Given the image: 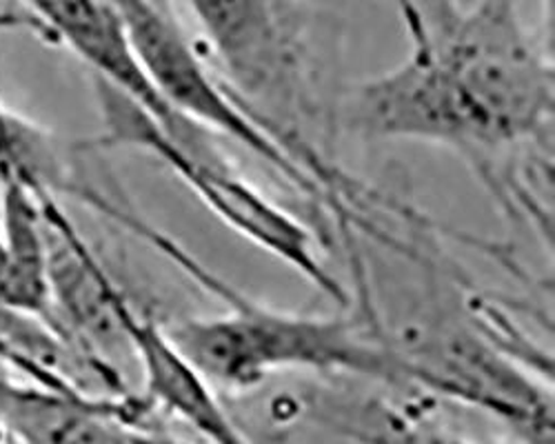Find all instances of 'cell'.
I'll return each mask as SVG.
<instances>
[{"instance_id":"6da1fadb","label":"cell","mask_w":555,"mask_h":444,"mask_svg":"<svg viewBox=\"0 0 555 444\" xmlns=\"http://www.w3.org/2000/svg\"><path fill=\"white\" fill-rule=\"evenodd\" d=\"M425 40L391 71L347 84L343 133L366 143L418 141L457 152L506 203L522 187L525 154L544 152L555 107L553 65L522 25L516 0L418 5Z\"/></svg>"},{"instance_id":"7a4b0ae2","label":"cell","mask_w":555,"mask_h":444,"mask_svg":"<svg viewBox=\"0 0 555 444\" xmlns=\"http://www.w3.org/2000/svg\"><path fill=\"white\" fill-rule=\"evenodd\" d=\"M214 71L327 194V218L364 183L338 165L340 40L334 21L307 0H184Z\"/></svg>"},{"instance_id":"3957f363","label":"cell","mask_w":555,"mask_h":444,"mask_svg":"<svg viewBox=\"0 0 555 444\" xmlns=\"http://www.w3.org/2000/svg\"><path fill=\"white\" fill-rule=\"evenodd\" d=\"M229 311L163 327L171 344L214 389L249 391L278 371L356 376L398 391V376L374 323L358 309L309 316L271 309L222 278L205 285Z\"/></svg>"},{"instance_id":"277c9868","label":"cell","mask_w":555,"mask_h":444,"mask_svg":"<svg viewBox=\"0 0 555 444\" xmlns=\"http://www.w3.org/2000/svg\"><path fill=\"white\" fill-rule=\"evenodd\" d=\"M91 80L96 84L103 136L82 145L131 147L158 158L227 227L289 264L343 309L349 306L347 285L330 272L318 253V234L260 192L220 149L218 136L178 112L154 120L116 89L96 78Z\"/></svg>"},{"instance_id":"5b68a950","label":"cell","mask_w":555,"mask_h":444,"mask_svg":"<svg viewBox=\"0 0 555 444\" xmlns=\"http://www.w3.org/2000/svg\"><path fill=\"white\" fill-rule=\"evenodd\" d=\"M118 8L131 44L163 101L184 118L238 143L269 165L315 209L320 227L327 225V194L294 160L271 133L234 99L216 76L190 36L156 0H112Z\"/></svg>"},{"instance_id":"8992f818","label":"cell","mask_w":555,"mask_h":444,"mask_svg":"<svg viewBox=\"0 0 555 444\" xmlns=\"http://www.w3.org/2000/svg\"><path fill=\"white\" fill-rule=\"evenodd\" d=\"M18 3L40 25L42 38L65 44L87 65L91 78L116 89L152 118L171 109L138 61L125 21L112 0H18Z\"/></svg>"},{"instance_id":"52a82bcc","label":"cell","mask_w":555,"mask_h":444,"mask_svg":"<svg viewBox=\"0 0 555 444\" xmlns=\"http://www.w3.org/2000/svg\"><path fill=\"white\" fill-rule=\"evenodd\" d=\"M127 329L141 376L138 395L152 414L160 412L192 427L207 444H251L227 414L216 389L171 344L163 325L133 309Z\"/></svg>"},{"instance_id":"ba28073f","label":"cell","mask_w":555,"mask_h":444,"mask_svg":"<svg viewBox=\"0 0 555 444\" xmlns=\"http://www.w3.org/2000/svg\"><path fill=\"white\" fill-rule=\"evenodd\" d=\"M138 393L99 397L72 389L23 384L5 416L14 444H133Z\"/></svg>"},{"instance_id":"9c48e42d","label":"cell","mask_w":555,"mask_h":444,"mask_svg":"<svg viewBox=\"0 0 555 444\" xmlns=\"http://www.w3.org/2000/svg\"><path fill=\"white\" fill-rule=\"evenodd\" d=\"M302 412L318 427L351 444H522L480 442L436 425L413 405L327 387L307 391Z\"/></svg>"},{"instance_id":"30bf717a","label":"cell","mask_w":555,"mask_h":444,"mask_svg":"<svg viewBox=\"0 0 555 444\" xmlns=\"http://www.w3.org/2000/svg\"><path fill=\"white\" fill-rule=\"evenodd\" d=\"M0 309L44 321L50 306V249L40 196L18 178L0 187Z\"/></svg>"},{"instance_id":"8fae6325","label":"cell","mask_w":555,"mask_h":444,"mask_svg":"<svg viewBox=\"0 0 555 444\" xmlns=\"http://www.w3.org/2000/svg\"><path fill=\"white\" fill-rule=\"evenodd\" d=\"M76 156L78 152H67L50 131L0 101V187L18 178L38 194L69 196L80 171Z\"/></svg>"},{"instance_id":"7c38bea8","label":"cell","mask_w":555,"mask_h":444,"mask_svg":"<svg viewBox=\"0 0 555 444\" xmlns=\"http://www.w3.org/2000/svg\"><path fill=\"white\" fill-rule=\"evenodd\" d=\"M131 440L133 444H196L184 438L171 435L163 429H156L152 422H145L141 427H131Z\"/></svg>"},{"instance_id":"4fadbf2b","label":"cell","mask_w":555,"mask_h":444,"mask_svg":"<svg viewBox=\"0 0 555 444\" xmlns=\"http://www.w3.org/2000/svg\"><path fill=\"white\" fill-rule=\"evenodd\" d=\"M0 266H3V236H0Z\"/></svg>"}]
</instances>
